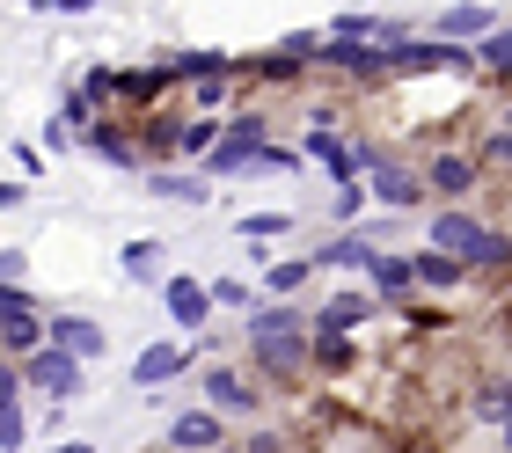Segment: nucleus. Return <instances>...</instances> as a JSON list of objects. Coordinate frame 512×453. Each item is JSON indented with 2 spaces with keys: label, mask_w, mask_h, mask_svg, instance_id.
<instances>
[{
  "label": "nucleus",
  "mask_w": 512,
  "mask_h": 453,
  "mask_svg": "<svg viewBox=\"0 0 512 453\" xmlns=\"http://www.w3.org/2000/svg\"><path fill=\"white\" fill-rule=\"evenodd\" d=\"M242 344H249V366L264 373L271 388H300V380H308V351H315V315L300 300L249 307L242 315Z\"/></svg>",
  "instance_id": "f257e3e1"
},
{
  "label": "nucleus",
  "mask_w": 512,
  "mask_h": 453,
  "mask_svg": "<svg viewBox=\"0 0 512 453\" xmlns=\"http://www.w3.org/2000/svg\"><path fill=\"white\" fill-rule=\"evenodd\" d=\"M22 380H30L37 395H52L59 410H66V402H74V395L88 388V359H74L66 344H37L30 359H22Z\"/></svg>",
  "instance_id": "f03ea898"
},
{
  "label": "nucleus",
  "mask_w": 512,
  "mask_h": 453,
  "mask_svg": "<svg viewBox=\"0 0 512 453\" xmlns=\"http://www.w3.org/2000/svg\"><path fill=\"white\" fill-rule=\"evenodd\" d=\"M81 147L103 161V169H125V176H147V154H139V132H132V117L118 110H103L96 125L81 132Z\"/></svg>",
  "instance_id": "7ed1b4c3"
},
{
  "label": "nucleus",
  "mask_w": 512,
  "mask_h": 453,
  "mask_svg": "<svg viewBox=\"0 0 512 453\" xmlns=\"http://www.w3.org/2000/svg\"><path fill=\"white\" fill-rule=\"evenodd\" d=\"M476 183H483V161H476L469 147H439V154H425V190H432L439 205H469Z\"/></svg>",
  "instance_id": "20e7f679"
},
{
  "label": "nucleus",
  "mask_w": 512,
  "mask_h": 453,
  "mask_svg": "<svg viewBox=\"0 0 512 453\" xmlns=\"http://www.w3.org/2000/svg\"><path fill=\"white\" fill-rule=\"evenodd\" d=\"M198 373V337H161L132 359V388H169V380Z\"/></svg>",
  "instance_id": "39448f33"
},
{
  "label": "nucleus",
  "mask_w": 512,
  "mask_h": 453,
  "mask_svg": "<svg viewBox=\"0 0 512 453\" xmlns=\"http://www.w3.org/2000/svg\"><path fill=\"white\" fill-rule=\"evenodd\" d=\"M161 300H169V322L183 329V337H205L213 329V285L205 278H191V271H176V278H161Z\"/></svg>",
  "instance_id": "423d86ee"
},
{
  "label": "nucleus",
  "mask_w": 512,
  "mask_h": 453,
  "mask_svg": "<svg viewBox=\"0 0 512 453\" xmlns=\"http://www.w3.org/2000/svg\"><path fill=\"white\" fill-rule=\"evenodd\" d=\"M381 264V234L374 227H337L330 242L315 249V271H344V278H366Z\"/></svg>",
  "instance_id": "0eeeda50"
},
{
  "label": "nucleus",
  "mask_w": 512,
  "mask_h": 453,
  "mask_svg": "<svg viewBox=\"0 0 512 453\" xmlns=\"http://www.w3.org/2000/svg\"><path fill=\"white\" fill-rule=\"evenodd\" d=\"M198 388H205V402H213V410H220L227 424L264 410V388H256V380H249L242 366H205V373H198Z\"/></svg>",
  "instance_id": "6e6552de"
},
{
  "label": "nucleus",
  "mask_w": 512,
  "mask_h": 453,
  "mask_svg": "<svg viewBox=\"0 0 512 453\" xmlns=\"http://www.w3.org/2000/svg\"><path fill=\"white\" fill-rule=\"evenodd\" d=\"M374 315H381V293H374V285H337V293L315 307V329H330V337H359Z\"/></svg>",
  "instance_id": "1a4fd4ad"
},
{
  "label": "nucleus",
  "mask_w": 512,
  "mask_h": 453,
  "mask_svg": "<svg viewBox=\"0 0 512 453\" xmlns=\"http://www.w3.org/2000/svg\"><path fill=\"white\" fill-rule=\"evenodd\" d=\"M366 190H374V205H388V212H417V205L432 198V190H425V169H410L403 154H388L381 169L366 176Z\"/></svg>",
  "instance_id": "9d476101"
},
{
  "label": "nucleus",
  "mask_w": 512,
  "mask_h": 453,
  "mask_svg": "<svg viewBox=\"0 0 512 453\" xmlns=\"http://www.w3.org/2000/svg\"><path fill=\"white\" fill-rule=\"evenodd\" d=\"M169 88H176V74H169V66H118V110L125 117H147V110H161V103H169Z\"/></svg>",
  "instance_id": "9b49d317"
},
{
  "label": "nucleus",
  "mask_w": 512,
  "mask_h": 453,
  "mask_svg": "<svg viewBox=\"0 0 512 453\" xmlns=\"http://www.w3.org/2000/svg\"><path fill=\"white\" fill-rule=\"evenodd\" d=\"M169 453H213V446H227V417L213 410V402H198V410H176L169 417V439H161Z\"/></svg>",
  "instance_id": "f8f14e48"
},
{
  "label": "nucleus",
  "mask_w": 512,
  "mask_h": 453,
  "mask_svg": "<svg viewBox=\"0 0 512 453\" xmlns=\"http://www.w3.org/2000/svg\"><path fill=\"white\" fill-rule=\"evenodd\" d=\"M161 66H169V74H176V88L183 81H220V74H242V59L235 52H213V44H169V52H161Z\"/></svg>",
  "instance_id": "ddd939ff"
},
{
  "label": "nucleus",
  "mask_w": 512,
  "mask_h": 453,
  "mask_svg": "<svg viewBox=\"0 0 512 453\" xmlns=\"http://www.w3.org/2000/svg\"><path fill=\"white\" fill-rule=\"evenodd\" d=\"M132 132H139V154H147V169H169V161H183V117L161 103L147 117H132Z\"/></svg>",
  "instance_id": "4468645a"
},
{
  "label": "nucleus",
  "mask_w": 512,
  "mask_h": 453,
  "mask_svg": "<svg viewBox=\"0 0 512 453\" xmlns=\"http://www.w3.org/2000/svg\"><path fill=\"white\" fill-rule=\"evenodd\" d=\"M476 234H483V212H476V205H432V227H425L432 249H447V256H461V264H469Z\"/></svg>",
  "instance_id": "2eb2a0df"
},
{
  "label": "nucleus",
  "mask_w": 512,
  "mask_h": 453,
  "mask_svg": "<svg viewBox=\"0 0 512 453\" xmlns=\"http://www.w3.org/2000/svg\"><path fill=\"white\" fill-rule=\"evenodd\" d=\"M366 285L381 293V307H403L417 293V249H381V264L366 271Z\"/></svg>",
  "instance_id": "dca6fc26"
},
{
  "label": "nucleus",
  "mask_w": 512,
  "mask_h": 453,
  "mask_svg": "<svg viewBox=\"0 0 512 453\" xmlns=\"http://www.w3.org/2000/svg\"><path fill=\"white\" fill-rule=\"evenodd\" d=\"M498 30V8H483V0H454V8L432 15V37H454V44H476Z\"/></svg>",
  "instance_id": "f3484780"
},
{
  "label": "nucleus",
  "mask_w": 512,
  "mask_h": 453,
  "mask_svg": "<svg viewBox=\"0 0 512 453\" xmlns=\"http://www.w3.org/2000/svg\"><path fill=\"white\" fill-rule=\"evenodd\" d=\"M147 190L169 198V205H213V176L205 169H176V161L169 169H147Z\"/></svg>",
  "instance_id": "a211bd4d"
},
{
  "label": "nucleus",
  "mask_w": 512,
  "mask_h": 453,
  "mask_svg": "<svg viewBox=\"0 0 512 453\" xmlns=\"http://www.w3.org/2000/svg\"><path fill=\"white\" fill-rule=\"evenodd\" d=\"M44 329H52V344H66V351H74V359H88V366H96L103 351H110V329H103V322H88V315H52Z\"/></svg>",
  "instance_id": "6ab92c4d"
},
{
  "label": "nucleus",
  "mask_w": 512,
  "mask_h": 453,
  "mask_svg": "<svg viewBox=\"0 0 512 453\" xmlns=\"http://www.w3.org/2000/svg\"><path fill=\"white\" fill-rule=\"evenodd\" d=\"M242 81H256V88H300V81H308V66L271 44V52H249L242 59Z\"/></svg>",
  "instance_id": "aec40b11"
},
{
  "label": "nucleus",
  "mask_w": 512,
  "mask_h": 453,
  "mask_svg": "<svg viewBox=\"0 0 512 453\" xmlns=\"http://www.w3.org/2000/svg\"><path fill=\"white\" fill-rule=\"evenodd\" d=\"M308 373H322V380H352V373H359V337H330V329H315Z\"/></svg>",
  "instance_id": "412c9836"
},
{
  "label": "nucleus",
  "mask_w": 512,
  "mask_h": 453,
  "mask_svg": "<svg viewBox=\"0 0 512 453\" xmlns=\"http://www.w3.org/2000/svg\"><path fill=\"white\" fill-rule=\"evenodd\" d=\"M469 285V264L461 256H447V249H417V293H461Z\"/></svg>",
  "instance_id": "4be33fe9"
},
{
  "label": "nucleus",
  "mask_w": 512,
  "mask_h": 453,
  "mask_svg": "<svg viewBox=\"0 0 512 453\" xmlns=\"http://www.w3.org/2000/svg\"><path fill=\"white\" fill-rule=\"evenodd\" d=\"M469 278H512V234L483 220L476 249H469Z\"/></svg>",
  "instance_id": "5701e85b"
},
{
  "label": "nucleus",
  "mask_w": 512,
  "mask_h": 453,
  "mask_svg": "<svg viewBox=\"0 0 512 453\" xmlns=\"http://www.w3.org/2000/svg\"><path fill=\"white\" fill-rule=\"evenodd\" d=\"M469 417L498 432V424L512 417V373H483V380H476V388H469Z\"/></svg>",
  "instance_id": "b1692460"
},
{
  "label": "nucleus",
  "mask_w": 512,
  "mask_h": 453,
  "mask_svg": "<svg viewBox=\"0 0 512 453\" xmlns=\"http://www.w3.org/2000/svg\"><path fill=\"white\" fill-rule=\"evenodd\" d=\"M344 81H352V88H388L395 81V52H388V44H359V52L344 59Z\"/></svg>",
  "instance_id": "393cba45"
},
{
  "label": "nucleus",
  "mask_w": 512,
  "mask_h": 453,
  "mask_svg": "<svg viewBox=\"0 0 512 453\" xmlns=\"http://www.w3.org/2000/svg\"><path fill=\"white\" fill-rule=\"evenodd\" d=\"M37 344H52V329H44V307H37V315H8V322H0V351H8V359H30Z\"/></svg>",
  "instance_id": "a878e982"
},
{
  "label": "nucleus",
  "mask_w": 512,
  "mask_h": 453,
  "mask_svg": "<svg viewBox=\"0 0 512 453\" xmlns=\"http://www.w3.org/2000/svg\"><path fill=\"white\" fill-rule=\"evenodd\" d=\"M308 278H315V256H278V264L264 271V293L271 300H300V293H308Z\"/></svg>",
  "instance_id": "bb28decb"
},
{
  "label": "nucleus",
  "mask_w": 512,
  "mask_h": 453,
  "mask_svg": "<svg viewBox=\"0 0 512 453\" xmlns=\"http://www.w3.org/2000/svg\"><path fill=\"white\" fill-rule=\"evenodd\" d=\"M300 161H308V154H293V147H256V154H249V161H242V169L227 176V183H256V176H300Z\"/></svg>",
  "instance_id": "cd10ccee"
},
{
  "label": "nucleus",
  "mask_w": 512,
  "mask_h": 453,
  "mask_svg": "<svg viewBox=\"0 0 512 453\" xmlns=\"http://www.w3.org/2000/svg\"><path fill=\"white\" fill-rule=\"evenodd\" d=\"M220 132H227V117H213V110H191L183 117V161H205L220 147Z\"/></svg>",
  "instance_id": "c85d7f7f"
},
{
  "label": "nucleus",
  "mask_w": 512,
  "mask_h": 453,
  "mask_svg": "<svg viewBox=\"0 0 512 453\" xmlns=\"http://www.w3.org/2000/svg\"><path fill=\"white\" fill-rule=\"evenodd\" d=\"M118 264H125L132 285H154V278H161V242H147V234H139V242L118 249Z\"/></svg>",
  "instance_id": "c756f323"
},
{
  "label": "nucleus",
  "mask_w": 512,
  "mask_h": 453,
  "mask_svg": "<svg viewBox=\"0 0 512 453\" xmlns=\"http://www.w3.org/2000/svg\"><path fill=\"white\" fill-rule=\"evenodd\" d=\"M300 220H293V212H242V242H278V234H293Z\"/></svg>",
  "instance_id": "7c9ffc66"
},
{
  "label": "nucleus",
  "mask_w": 512,
  "mask_h": 453,
  "mask_svg": "<svg viewBox=\"0 0 512 453\" xmlns=\"http://www.w3.org/2000/svg\"><path fill=\"white\" fill-rule=\"evenodd\" d=\"M59 117H66V125H74V132H88V125H96V117H103V103H96V95H88V88L74 81V88H59Z\"/></svg>",
  "instance_id": "2f4dec72"
},
{
  "label": "nucleus",
  "mask_w": 512,
  "mask_h": 453,
  "mask_svg": "<svg viewBox=\"0 0 512 453\" xmlns=\"http://www.w3.org/2000/svg\"><path fill=\"white\" fill-rule=\"evenodd\" d=\"M374 205V190H366V176L359 183H337V198H330V220L337 227H359V212Z\"/></svg>",
  "instance_id": "473e14b6"
},
{
  "label": "nucleus",
  "mask_w": 512,
  "mask_h": 453,
  "mask_svg": "<svg viewBox=\"0 0 512 453\" xmlns=\"http://www.w3.org/2000/svg\"><path fill=\"white\" fill-rule=\"evenodd\" d=\"M235 81H242V74H220V81H198V88H191V110H213V117H227V103H235Z\"/></svg>",
  "instance_id": "72a5a7b5"
},
{
  "label": "nucleus",
  "mask_w": 512,
  "mask_h": 453,
  "mask_svg": "<svg viewBox=\"0 0 512 453\" xmlns=\"http://www.w3.org/2000/svg\"><path fill=\"white\" fill-rule=\"evenodd\" d=\"M322 37H330V30H286V37H278V52H293L300 66H315L322 59Z\"/></svg>",
  "instance_id": "f704fd0d"
},
{
  "label": "nucleus",
  "mask_w": 512,
  "mask_h": 453,
  "mask_svg": "<svg viewBox=\"0 0 512 453\" xmlns=\"http://www.w3.org/2000/svg\"><path fill=\"white\" fill-rule=\"evenodd\" d=\"M476 161H483V169H512V125H498V132H483V147H476Z\"/></svg>",
  "instance_id": "c9c22d12"
},
{
  "label": "nucleus",
  "mask_w": 512,
  "mask_h": 453,
  "mask_svg": "<svg viewBox=\"0 0 512 453\" xmlns=\"http://www.w3.org/2000/svg\"><path fill=\"white\" fill-rule=\"evenodd\" d=\"M37 147H44V154H74V147H81V132L52 110V117H44V139H37Z\"/></svg>",
  "instance_id": "e433bc0d"
},
{
  "label": "nucleus",
  "mask_w": 512,
  "mask_h": 453,
  "mask_svg": "<svg viewBox=\"0 0 512 453\" xmlns=\"http://www.w3.org/2000/svg\"><path fill=\"white\" fill-rule=\"evenodd\" d=\"M81 88L96 95L103 110H118V66H88V74H81Z\"/></svg>",
  "instance_id": "4c0bfd02"
},
{
  "label": "nucleus",
  "mask_w": 512,
  "mask_h": 453,
  "mask_svg": "<svg viewBox=\"0 0 512 453\" xmlns=\"http://www.w3.org/2000/svg\"><path fill=\"white\" fill-rule=\"evenodd\" d=\"M30 439V417H22V402H0V453H15Z\"/></svg>",
  "instance_id": "58836bf2"
},
{
  "label": "nucleus",
  "mask_w": 512,
  "mask_h": 453,
  "mask_svg": "<svg viewBox=\"0 0 512 453\" xmlns=\"http://www.w3.org/2000/svg\"><path fill=\"white\" fill-rule=\"evenodd\" d=\"M213 307H242V315H249V307H256V293H249L242 278H213Z\"/></svg>",
  "instance_id": "ea45409f"
},
{
  "label": "nucleus",
  "mask_w": 512,
  "mask_h": 453,
  "mask_svg": "<svg viewBox=\"0 0 512 453\" xmlns=\"http://www.w3.org/2000/svg\"><path fill=\"white\" fill-rule=\"evenodd\" d=\"M22 388H30V380H22V359L0 351V402H22Z\"/></svg>",
  "instance_id": "a19ab883"
},
{
  "label": "nucleus",
  "mask_w": 512,
  "mask_h": 453,
  "mask_svg": "<svg viewBox=\"0 0 512 453\" xmlns=\"http://www.w3.org/2000/svg\"><path fill=\"white\" fill-rule=\"evenodd\" d=\"M242 453H286V432H278V424H256V432L242 439Z\"/></svg>",
  "instance_id": "79ce46f5"
},
{
  "label": "nucleus",
  "mask_w": 512,
  "mask_h": 453,
  "mask_svg": "<svg viewBox=\"0 0 512 453\" xmlns=\"http://www.w3.org/2000/svg\"><path fill=\"white\" fill-rule=\"evenodd\" d=\"M8 205H30V176H0V212Z\"/></svg>",
  "instance_id": "37998d69"
},
{
  "label": "nucleus",
  "mask_w": 512,
  "mask_h": 453,
  "mask_svg": "<svg viewBox=\"0 0 512 453\" xmlns=\"http://www.w3.org/2000/svg\"><path fill=\"white\" fill-rule=\"evenodd\" d=\"M15 176L37 183V176H44V147H15Z\"/></svg>",
  "instance_id": "c03bdc74"
},
{
  "label": "nucleus",
  "mask_w": 512,
  "mask_h": 453,
  "mask_svg": "<svg viewBox=\"0 0 512 453\" xmlns=\"http://www.w3.org/2000/svg\"><path fill=\"white\" fill-rule=\"evenodd\" d=\"M30 8H44V15H88L96 0H30Z\"/></svg>",
  "instance_id": "a18cd8bd"
},
{
  "label": "nucleus",
  "mask_w": 512,
  "mask_h": 453,
  "mask_svg": "<svg viewBox=\"0 0 512 453\" xmlns=\"http://www.w3.org/2000/svg\"><path fill=\"white\" fill-rule=\"evenodd\" d=\"M22 264H30L22 249H0V285H8V278H22Z\"/></svg>",
  "instance_id": "49530a36"
},
{
  "label": "nucleus",
  "mask_w": 512,
  "mask_h": 453,
  "mask_svg": "<svg viewBox=\"0 0 512 453\" xmlns=\"http://www.w3.org/2000/svg\"><path fill=\"white\" fill-rule=\"evenodd\" d=\"M491 81H498V88H512V59H498V66H491Z\"/></svg>",
  "instance_id": "de8ad7c7"
},
{
  "label": "nucleus",
  "mask_w": 512,
  "mask_h": 453,
  "mask_svg": "<svg viewBox=\"0 0 512 453\" xmlns=\"http://www.w3.org/2000/svg\"><path fill=\"white\" fill-rule=\"evenodd\" d=\"M52 453H96V446H88V439H66V446H52Z\"/></svg>",
  "instance_id": "09e8293b"
},
{
  "label": "nucleus",
  "mask_w": 512,
  "mask_h": 453,
  "mask_svg": "<svg viewBox=\"0 0 512 453\" xmlns=\"http://www.w3.org/2000/svg\"><path fill=\"white\" fill-rule=\"evenodd\" d=\"M498 453H512V417H505V424H498Z\"/></svg>",
  "instance_id": "8fccbe9b"
},
{
  "label": "nucleus",
  "mask_w": 512,
  "mask_h": 453,
  "mask_svg": "<svg viewBox=\"0 0 512 453\" xmlns=\"http://www.w3.org/2000/svg\"><path fill=\"white\" fill-rule=\"evenodd\" d=\"M213 453H242V439H227V446H213Z\"/></svg>",
  "instance_id": "3c124183"
}]
</instances>
